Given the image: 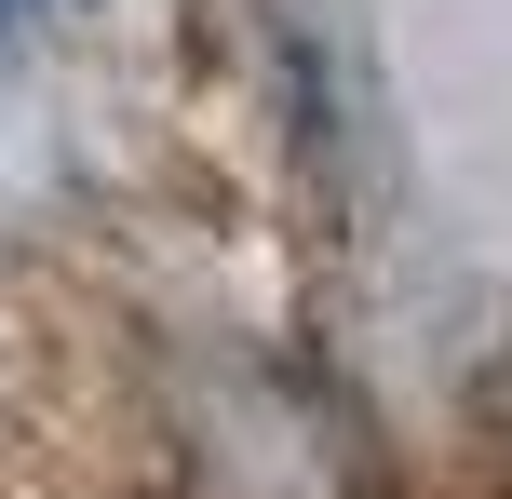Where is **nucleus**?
<instances>
[{"label":"nucleus","mask_w":512,"mask_h":499,"mask_svg":"<svg viewBox=\"0 0 512 499\" xmlns=\"http://www.w3.org/2000/svg\"><path fill=\"white\" fill-rule=\"evenodd\" d=\"M0 14H14V0H0Z\"/></svg>","instance_id":"nucleus-1"}]
</instances>
